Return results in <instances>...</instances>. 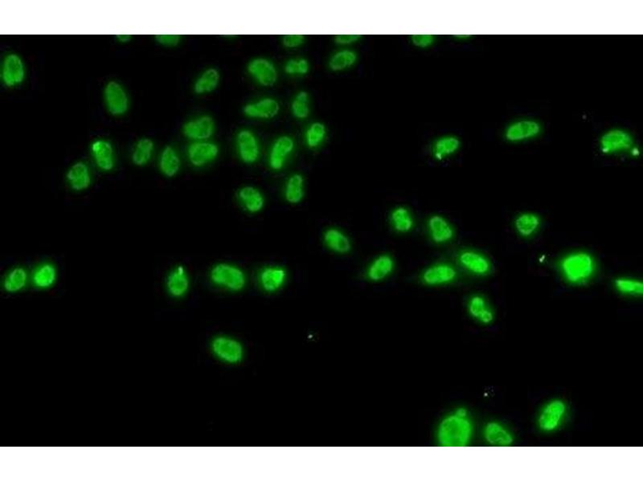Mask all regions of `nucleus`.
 <instances>
[{
	"mask_svg": "<svg viewBox=\"0 0 643 482\" xmlns=\"http://www.w3.org/2000/svg\"><path fill=\"white\" fill-rule=\"evenodd\" d=\"M475 434V421L470 411L459 407L442 416L435 429V440L445 448H459L470 445Z\"/></svg>",
	"mask_w": 643,
	"mask_h": 482,
	"instance_id": "obj_1",
	"label": "nucleus"
},
{
	"mask_svg": "<svg viewBox=\"0 0 643 482\" xmlns=\"http://www.w3.org/2000/svg\"><path fill=\"white\" fill-rule=\"evenodd\" d=\"M558 269L566 283L572 285H584L594 278L597 265L591 253L586 251H574L561 258Z\"/></svg>",
	"mask_w": 643,
	"mask_h": 482,
	"instance_id": "obj_2",
	"label": "nucleus"
},
{
	"mask_svg": "<svg viewBox=\"0 0 643 482\" xmlns=\"http://www.w3.org/2000/svg\"><path fill=\"white\" fill-rule=\"evenodd\" d=\"M569 413V406L565 400L552 399L547 401L537 416V428L544 434H554L565 425Z\"/></svg>",
	"mask_w": 643,
	"mask_h": 482,
	"instance_id": "obj_3",
	"label": "nucleus"
},
{
	"mask_svg": "<svg viewBox=\"0 0 643 482\" xmlns=\"http://www.w3.org/2000/svg\"><path fill=\"white\" fill-rule=\"evenodd\" d=\"M210 279L214 285L234 292L243 290L247 283L244 271L228 263L214 265L210 272Z\"/></svg>",
	"mask_w": 643,
	"mask_h": 482,
	"instance_id": "obj_4",
	"label": "nucleus"
},
{
	"mask_svg": "<svg viewBox=\"0 0 643 482\" xmlns=\"http://www.w3.org/2000/svg\"><path fill=\"white\" fill-rule=\"evenodd\" d=\"M459 278V271L454 265L440 261L428 266L422 271L420 280L429 287H441L455 283Z\"/></svg>",
	"mask_w": 643,
	"mask_h": 482,
	"instance_id": "obj_5",
	"label": "nucleus"
},
{
	"mask_svg": "<svg viewBox=\"0 0 643 482\" xmlns=\"http://www.w3.org/2000/svg\"><path fill=\"white\" fill-rule=\"evenodd\" d=\"M635 145L631 134L623 129L608 130L599 140L600 152L605 155L630 154Z\"/></svg>",
	"mask_w": 643,
	"mask_h": 482,
	"instance_id": "obj_6",
	"label": "nucleus"
},
{
	"mask_svg": "<svg viewBox=\"0 0 643 482\" xmlns=\"http://www.w3.org/2000/svg\"><path fill=\"white\" fill-rule=\"evenodd\" d=\"M541 132L542 125L538 120L521 118L507 125L504 138L511 143H520L539 137Z\"/></svg>",
	"mask_w": 643,
	"mask_h": 482,
	"instance_id": "obj_7",
	"label": "nucleus"
},
{
	"mask_svg": "<svg viewBox=\"0 0 643 482\" xmlns=\"http://www.w3.org/2000/svg\"><path fill=\"white\" fill-rule=\"evenodd\" d=\"M462 269L476 277H486L492 271L491 260L484 253L471 249H462L457 256Z\"/></svg>",
	"mask_w": 643,
	"mask_h": 482,
	"instance_id": "obj_8",
	"label": "nucleus"
},
{
	"mask_svg": "<svg viewBox=\"0 0 643 482\" xmlns=\"http://www.w3.org/2000/svg\"><path fill=\"white\" fill-rule=\"evenodd\" d=\"M0 78L8 88L17 87L24 82L26 78V68L18 54L8 53L4 57Z\"/></svg>",
	"mask_w": 643,
	"mask_h": 482,
	"instance_id": "obj_9",
	"label": "nucleus"
},
{
	"mask_svg": "<svg viewBox=\"0 0 643 482\" xmlns=\"http://www.w3.org/2000/svg\"><path fill=\"white\" fill-rule=\"evenodd\" d=\"M211 348L215 357L224 363L234 364L243 359L244 349L240 341L228 336H218L215 338Z\"/></svg>",
	"mask_w": 643,
	"mask_h": 482,
	"instance_id": "obj_10",
	"label": "nucleus"
},
{
	"mask_svg": "<svg viewBox=\"0 0 643 482\" xmlns=\"http://www.w3.org/2000/svg\"><path fill=\"white\" fill-rule=\"evenodd\" d=\"M482 439L486 443L495 447H509L514 444L513 431L502 422L491 420L482 427Z\"/></svg>",
	"mask_w": 643,
	"mask_h": 482,
	"instance_id": "obj_11",
	"label": "nucleus"
},
{
	"mask_svg": "<svg viewBox=\"0 0 643 482\" xmlns=\"http://www.w3.org/2000/svg\"><path fill=\"white\" fill-rule=\"evenodd\" d=\"M105 105L109 114L121 116L127 112L129 98L123 85L115 80L109 82L104 89Z\"/></svg>",
	"mask_w": 643,
	"mask_h": 482,
	"instance_id": "obj_12",
	"label": "nucleus"
},
{
	"mask_svg": "<svg viewBox=\"0 0 643 482\" xmlns=\"http://www.w3.org/2000/svg\"><path fill=\"white\" fill-rule=\"evenodd\" d=\"M426 229L430 240L436 244H446L455 238L454 226L443 215L435 214L427 220Z\"/></svg>",
	"mask_w": 643,
	"mask_h": 482,
	"instance_id": "obj_13",
	"label": "nucleus"
},
{
	"mask_svg": "<svg viewBox=\"0 0 643 482\" xmlns=\"http://www.w3.org/2000/svg\"><path fill=\"white\" fill-rule=\"evenodd\" d=\"M466 309L470 317L477 323L484 325L494 323L495 310L484 295L479 294L471 295L467 300Z\"/></svg>",
	"mask_w": 643,
	"mask_h": 482,
	"instance_id": "obj_14",
	"label": "nucleus"
},
{
	"mask_svg": "<svg viewBox=\"0 0 643 482\" xmlns=\"http://www.w3.org/2000/svg\"><path fill=\"white\" fill-rule=\"evenodd\" d=\"M250 76L263 87H273L277 82L279 74L274 64L265 58H255L247 67Z\"/></svg>",
	"mask_w": 643,
	"mask_h": 482,
	"instance_id": "obj_15",
	"label": "nucleus"
},
{
	"mask_svg": "<svg viewBox=\"0 0 643 482\" xmlns=\"http://www.w3.org/2000/svg\"><path fill=\"white\" fill-rule=\"evenodd\" d=\"M396 269V260L393 256L383 253L371 261L366 269V278L371 283H381L388 279Z\"/></svg>",
	"mask_w": 643,
	"mask_h": 482,
	"instance_id": "obj_16",
	"label": "nucleus"
},
{
	"mask_svg": "<svg viewBox=\"0 0 643 482\" xmlns=\"http://www.w3.org/2000/svg\"><path fill=\"white\" fill-rule=\"evenodd\" d=\"M220 149L217 144L200 141L190 145L188 157L195 168H203L218 158Z\"/></svg>",
	"mask_w": 643,
	"mask_h": 482,
	"instance_id": "obj_17",
	"label": "nucleus"
},
{
	"mask_svg": "<svg viewBox=\"0 0 643 482\" xmlns=\"http://www.w3.org/2000/svg\"><path fill=\"white\" fill-rule=\"evenodd\" d=\"M215 128L214 119L209 115H203L186 123L183 127V133L186 137L200 142L212 137Z\"/></svg>",
	"mask_w": 643,
	"mask_h": 482,
	"instance_id": "obj_18",
	"label": "nucleus"
},
{
	"mask_svg": "<svg viewBox=\"0 0 643 482\" xmlns=\"http://www.w3.org/2000/svg\"><path fill=\"white\" fill-rule=\"evenodd\" d=\"M237 145L239 157L245 163L253 164L260 157V145L257 137L249 130H243L238 134Z\"/></svg>",
	"mask_w": 643,
	"mask_h": 482,
	"instance_id": "obj_19",
	"label": "nucleus"
},
{
	"mask_svg": "<svg viewBox=\"0 0 643 482\" xmlns=\"http://www.w3.org/2000/svg\"><path fill=\"white\" fill-rule=\"evenodd\" d=\"M294 145V139L290 136H281L276 140L270 153L269 164L271 169H283L286 159L293 152Z\"/></svg>",
	"mask_w": 643,
	"mask_h": 482,
	"instance_id": "obj_20",
	"label": "nucleus"
},
{
	"mask_svg": "<svg viewBox=\"0 0 643 482\" xmlns=\"http://www.w3.org/2000/svg\"><path fill=\"white\" fill-rule=\"evenodd\" d=\"M461 143L455 135H443L436 140L431 145V154L434 160L442 162L459 152Z\"/></svg>",
	"mask_w": 643,
	"mask_h": 482,
	"instance_id": "obj_21",
	"label": "nucleus"
},
{
	"mask_svg": "<svg viewBox=\"0 0 643 482\" xmlns=\"http://www.w3.org/2000/svg\"><path fill=\"white\" fill-rule=\"evenodd\" d=\"M288 273L281 266H268L261 271L259 283L265 292L274 293L285 285Z\"/></svg>",
	"mask_w": 643,
	"mask_h": 482,
	"instance_id": "obj_22",
	"label": "nucleus"
},
{
	"mask_svg": "<svg viewBox=\"0 0 643 482\" xmlns=\"http://www.w3.org/2000/svg\"><path fill=\"white\" fill-rule=\"evenodd\" d=\"M243 111L246 116L251 118L271 119L279 114L280 105L277 100L265 98L257 102L246 105Z\"/></svg>",
	"mask_w": 643,
	"mask_h": 482,
	"instance_id": "obj_23",
	"label": "nucleus"
},
{
	"mask_svg": "<svg viewBox=\"0 0 643 482\" xmlns=\"http://www.w3.org/2000/svg\"><path fill=\"white\" fill-rule=\"evenodd\" d=\"M91 154L95 163L103 172H109L115 166L114 150L112 143L105 139H98L91 144Z\"/></svg>",
	"mask_w": 643,
	"mask_h": 482,
	"instance_id": "obj_24",
	"label": "nucleus"
},
{
	"mask_svg": "<svg viewBox=\"0 0 643 482\" xmlns=\"http://www.w3.org/2000/svg\"><path fill=\"white\" fill-rule=\"evenodd\" d=\"M323 240L326 247L336 254H349L353 249V243L349 235L338 228L326 229Z\"/></svg>",
	"mask_w": 643,
	"mask_h": 482,
	"instance_id": "obj_25",
	"label": "nucleus"
},
{
	"mask_svg": "<svg viewBox=\"0 0 643 482\" xmlns=\"http://www.w3.org/2000/svg\"><path fill=\"white\" fill-rule=\"evenodd\" d=\"M391 227L396 233L407 234L415 228V218L411 210L405 206H398L389 214Z\"/></svg>",
	"mask_w": 643,
	"mask_h": 482,
	"instance_id": "obj_26",
	"label": "nucleus"
},
{
	"mask_svg": "<svg viewBox=\"0 0 643 482\" xmlns=\"http://www.w3.org/2000/svg\"><path fill=\"white\" fill-rule=\"evenodd\" d=\"M166 285H167L168 293L175 298L183 297L188 293L190 280L187 270L183 265H178L177 267L170 271Z\"/></svg>",
	"mask_w": 643,
	"mask_h": 482,
	"instance_id": "obj_27",
	"label": "nucleus"
},
{
	"mask_svg": "<svg viewBox=\"0 0 643 482\" xmlns=\"http://www.w3.org/2000/svg\"><path fill=\"white\" fill-rule=\"evenodd\" d=\"M68 183L74 190L82 192L91 184V172L89 166L84 162H78L68 170Z\"/></svg>",
	"mask_w": 643,
	"mask_h": 482,
	"instance_id": "obj_28",
	"label": "nucleus"
},
{
	"mask_svg": "<svg viewBox=\"0 0 643 482\" xmlns=\"http://www.w3.org/2000/svg\"><path fill=\"white\" fill-rule=\"evenodd\" d=\"M358 52L351 48H344L331 55L328 67L333 72H344L353 68L358 63Z\"/></svg>",
	"mask_w": 643,
	"mask_h": 482,
	"instance_id": "obj_29",
	"label": "nucleus"
},
{
	"mask_svg": "<svg viewBox=\"0 0 643 482\" xmlns=\"http://www.w3.org/2000/svg\"><path fill=\"white\" fill-rule=\"evenodd\" d=\"M238 197L244 208L250 213H258L265 207V200L261 190L246 186L238 190Z\"/></svg>",
	"mask_w": 643,
	"mask_h": 482,
	"instance_id": "obj_30",
	"label": "nucleus"
},
{
	"mask_svg": "<svg viewBox=\"0 0 643 482\" xmlns=\"http://www.w3.org/2000/svg\"><path fill=\"white\" fill-rule=\"evenodd\" d=\"M514 224L520 237L530 238L539 232L542 220L539 215L534 213H522L517 215Z\"/></svg>",
	"mask_w": 643,
	"mask_h": 482,
	"instance_id": "obj_31",
	"label": "nucleus"
},
{
	"mask_svg": "<svg viewBox=\"0 0 643 482\" xmlns=\"http://www.w3.org/2000/svg\"><path fill=\"white\" fill-rule=\"evenodd\" d=\"M159 169L165 177L172 178L177 175L181 168L179 155L172 145H168L164 150L159 157Z\"/></svg>",
	"mask_w": 643,
	"mask_h": 482,
	"instance_id": "obj_32",
	"label": "nucleus"
},
{
	"mask_svg": "<svg viewBox=\"0 0 643 482\" xmlns=\"http://www.w3.org/2000/svg\"><path fill=\"white\" fill-rule=\"evenodd\" d=\"M285 198L291 204H298L305 197V179L301 174L290 177L285 186Z\"/></svg>",
	"mask_w": 643,
	"mask_h": 482,
	"instance_id": "obj_33",
	"label": "nucleus"
},
{
	"mask_svg": "<svg viewBox=\"0 0 643 482\" xmlns=\"http://www.w3.org/2000/svg\"><path fill=\"white\" fill-rule=\"evenodd\" d=\"M220 74L217 69L210 68L200 75L194 84V91L197 94H205L214 91L218 87Z\"/></svg>",
	"mask_w": 643,
	"mask_h": 482,
	"instance_id": "obj_34",
	"label": "nucleus"
},
{
	"mask_svg": "<svg viewBox=\"0 0 643 482\" xmlns=\"http://www.w3.org/2000/svg\"><path fill=\"white\" fill-rule=\"evenodd\" d=\"M58 278L57 269L52 264L45 263L40 265L35 269L33 274V284L39 289H48L56 283Z\"/></svg>",
	"mask_w": 643,
	"mask_h": 482,
	"instance_id": "obj_35",
	"label": "nucleus"
},
{
	"mask_svg": "<svg viewBox=\"0 0 643 482\" xmlns=\"http://www.w3.org/2000/svg\"><path fill=\"white\" fill-rule=\"evenodd\" d=\"M617 293L626 297L640 298L643 294V284L641 280L631 277H619L614 280Z\"/></svg>",
	"mask_w": 643,
	"mask_h": 482,
	"instance_id": "obj_36",
	"label": "nucleus"
},
{
	"mask_svg": "<svg viewBox=\"0 0 643 482\" xmlns=\"http://www.w3.org/2000/svg\"><path fill=\"white\" fill-rule=\"evenodd\" d=\"M155 144L152 139L143 138L135 143L132 152V161L134 164L143 167L147 165L152 159Z\"/></svg>",
	"mask_w": 643,
	"mask_h": 482,
	"instance_id": "obj_37",
	"label": "nucleus"
},
{
	"mask_svg": "<svg viewBox=\"0 0 643 482\" xmlns=\"http://www.w3.org/2000/svg\"><path fill=\"white\" fill-rule=\"evenodd\" d=\"M28 272L23 267L14 268L7 274L3 281V287L9 293H17L22 290L28 283Z\"/></svg>",
	"mask_w": 643,
	"mask_h": 482,
	"instance_id": "obj_38",
	"label": "nucleus"
},
{
	"mask_svg": "<svg viewBox=\"0 0 643 482\" xmlns=\"http://www.w3.org/2000/svg\"><path fill=\"white\" fill-rule=\"evenodd\" d=\"M328 136V129L324 123L315 122L311 123L305 134L306 145L310 149L320 147Z\"/></svg>",
	"mask_w": 643,
	"mask_h": 482,
	"instance_id": "obj_39",
	"label": "nucleus"
},
{
	"mask_svg": "<svg viewBox=\"0 0 643 482\" xmlns=\"http://www.w3.org/2000/svg\"><path fill=\"white\" fill-rule=\"evenodd\" d=\"M294 116L298 119H306L310 114V95L306 91H300L291 104Z\"/></svg>",
	"mask_w": 643,
	"mask_h": 482,
	"instance_id": "obj_40",
	"label": "nucleus"
},
{
	"mask_svg": "<svg viewBox=\"0 0 643 482\" xmlns=\"http://www.w3.org/2000/svg\"><path fill=\"white\" fill-rule=\"evenodd\" d=\"M285 71L291 76H304L310 71L309 62L305 58L290 59L285 63Z\"/></svg>",
	"mask_w": 643,
	"mask_h": 482,
	"instance_id": "obj_41",
	"label": "nucleus"
},
{
	"mask_svg": "<svg viewBox=\"0 0 643 482\" xmlns=\"http://www.w3.org/2000/svg\"><path fill=\"white\" fill-rule=\"evenodd\" d=\"M435 40L434 35H414L411 37V42L415 47L423 49L433 46Z\"/></svg>",
	"mask_w": 643,
	"mask_h": 482,
	"instance_id": "obj_42",
	"label": "nucleus"
},
{
	"mask_svg": "<svg viewBox=\"0 0 643 482\" xmlns=\"http://www.w3.org/2000/svg\"><path fill=\"white\" fill-rule=\"evenodd\" d=\"M305 42L303 35H286L283 38V43L285 48H295L301 46Z\"/></svg>",
	"mask_w": 643,
	"mask_h": 482,
	"instance_id": "obj_43",
	"label": "nucleus"
},
{
	"mask_svg": "<svg viewBox=\"0 0 643 482\" xmlns=\"http://www.w3.org/2000/svg\"><path fill=\"white\" fill-rule=\"evenodd\" d=\"M360 39L361 36H358V35H339V36L335 37V42L340 46L346 47L358 43Z\"/></svg>",
	"mask_w": 643,
	"mask_h": 482,
	"instance_id": "obj_44",
	"label": "nucleus"
},
{
	"mask_svg": "<svg viewBox=\"0 0 643 482\" xmlns=\"http://www.w3.org/2000/svg\"><path fill=\"white\" fill-rule=\"evenodd\" d=\"M157 42L165 46H177L179 43L180 37L178 35H159L157 37Z\"/></svg>",
	"mask_w": 643,
	"mask_h": 482,
	"instance_id": "obj_45",
	"label": "nucleus"
},
{
	"mask_svg": "<svg viewBox=\"0 0 643 482\" xmlns=\"http://www.w3.org/2000/svg\"><path fill=\"white\" fill-rule=\"evenodd\" d=\"M130 38H132V37L129 36V35H118V39L123 43L130 42Z\"/></svg>",
	"mask_w": 643,
	"mask_h": 482,
	"instance_id": "obj_46",
	"label": "nucleus"
}]
</instances>
